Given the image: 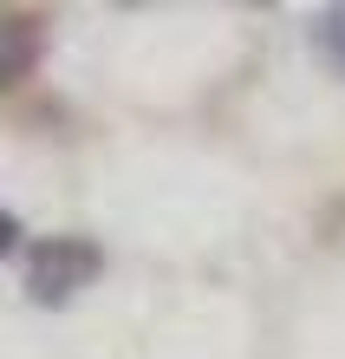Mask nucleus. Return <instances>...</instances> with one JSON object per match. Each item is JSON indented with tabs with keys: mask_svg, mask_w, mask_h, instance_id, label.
Instances as JSON below:
<instances>
[{
	"mask_svg": "<svg viewBox=\"0 0 345 359\" xmlns=\"http://www.w3.org/2000/svg\"><path fill=\"white\" fill-rule=\"evenodd\" d=\"M98 268H104V248L92 236H52V242H39L27 255V294L39 307H59L78 287H92Z\"/></svg>",
	"mask_w": 345,
	"mask_h": 359,
	"instance_id": "nucleus-1",
	"label": "nucleus"
},
{
	"mask_svg": "<svg viewBox=\"0 0 345 359\" xmlns=\"http://www.w3.org/2000/svg\"><path fill=\"white\" fill-rule=\"evenodd\" d=\"M39 46H46V33L33 13H0V92H13L39 66Z\"/></svg>",
	"mask_w": 345,
	"mask_h": 359,
	"instance_id": "nucleus-2",
	"label": "nucleus"
},
{
	"mask_svg": "<svg viewBox=\"0 0 345 359\" xmlns=\"http://www.w3.org/2000/svg\"><path fill=\"white\" fill-rule=\"evenodd\" d=\"M313 46L326 53V66L345 72V7H326V13L313 20Z\"/></svg>",
	"mask_w": 345,
	"mask_h": 359,
	"instance_id": "nucleus-3",
	"label": "nucleus"
},
{
	"mask_svg": "<svg viewBox=\"0 0 345 359\" xmlns=\"http://www.w3.org/2000/svg\"><path fill=\"white\" fill-rule=\"evenodd\" d=\"M13 242V216H0V248H7Z\"/></svg>",
	"mask_w": 345,
	"mask_h": 359,
	"instance_id": "nucleus-4",
	"label": "nucleus"
}]
</instances>
